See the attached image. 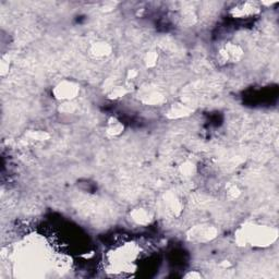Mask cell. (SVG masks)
I'll return each mask as SVG.
<instances>
[{
	"instance_id": "11",
	"label": "cell",
	"mask_w": 279,
	"mask_h": 279,
	"mask_svg": "<svg viewBox=\"0 0 279 279\" xmlns=\"http://www.w3.org/2000/svg\"><path fill=\"white\" fill-rule=\"evenodd\" d=\"M166 98L163 95L162 93H159L157 91H149L145 92L143 95H142V102H143L145 105L150 106H157L162 105L165 103Z\"/></svg>"
},
{
	"instance_id": "18",
	"label": "cell",
	"mask_w": 279,
	"mask_h": 279,
	"mask_svg": "<svg viewBox=\"0 0 279 279\" xmlns=\"http://www.w3.org/2000/svg\"><path fill=\"white\" fill-rule=\"evenodd\" d=\"M204 276H203L202 273H200L198 271H190L184 275V278L187 279H201Z\"/></svg>"
},
{
	"instance_id": "15",
	"label": "cell",
	"mask_w": 279,
	"mask_h": 279,
	"mask_svg": "<svg viewBox=\"0 0 279 279\" xmlns=\"http://www.w3.org/2000/svg\"><path fill=\"white\" fill-rule=\"evenodd\" d=\"M78 110H79V106L78 104L74 103V101L63 102L58 107V111L60 113H63V115H67V116H72Z\"/></svg>"
},
{
	"instance_id": "4",
	"label": "cell",
	"mask_w": 279,
	"mask_h": 279,
	"mask_svg": "<svg viewBox=\"0 0 279 279\" xmlns=\"http://www.w3.org/2000/svg\"><path fill=\"white\" fill-rule=\"evenodd\" d=\"M259 12V7L257 2H241L230 9V14L236 19H248L257 16Z\"/></svg>"
},
{
	"instance_id": "8",
	"label": "cell",
	"mask_w": 279,
	"mask_h": 279,
	"mask_svg": "<svg viewBox=\"0 0 279 279\" xmlns=\"http://www.w3.org/2000/svg\"><path fill=\"white\" fill-rule=\"evenodd\" d=\"M164 202L165 205H166L167 211L173 217L181 216L183 213V203L177 194H174L172 192L166 193V194L164 195Z\"/></svg>"
},
{
	"instance_id": "19",
	"label": "cell",
	"mask_w": 279,
	"mask_h": 279,
	"mask_svg": "<svg viewBox=\"0 0 279 279\" xmlns=\"http://www.w3.org/2000/svg\"><path fill=\"white\" fill-rule=\"evenodd\" d=\"M241 194V191H240V189L238 187H231L229 190H228V196L230 198H238L239 195Z\"/></svg>"
},
{
	"instance_id": "12",
	"label": "cell",
	"mask_w": 279,
	"mask_h": 279,
	"mask_svg": "<svg viewBox=\"0 0 279 279\" xmlns=\"http://www.w3.org/2000/svg\"><path fill=\"white\" fill-rule=\"evenodd\" d=\"M130 92L129 85H122V84H116L109 92L107 93V96L109 99L112 101H117V99H120L122 97H125L128 93Z\"/></svg>"
},
{
	"instance_id": "1",
	"label": "cell",
	"mask_w": 279,
	"mask_h": 279,
	"mask_svg": "<svg viewBox=\"0 0 279 279\" xmlns=\"http://www.w3.org/2000/svg\"><path fill=\"white\" fill-rule=\"evenodd\" d=\"M277 235V229L273 227L249 224L237 230L236 240L240 245L265 248L275 242Z\"/></svg>"
},
{
	"instance_id": "10",
	"label": "cell",
	"mask_w": 279,
	"mask_h": 279,
	"mask_svg": "<svg viewBox=\"0 0 279 279\" xmlns=\"http://www.w3.org/2000/svg\"><path fill=\"white\" fill-rule=\"evenodd\" d=\"M105 131L107 136H109V138H118L125 132V125L116 117H110L107 120Z\"/></svg>"
},
{
	"instance_id": "20",
	"label": "cell",
	"mask_w": 279,
	"mask_h": 279,
	"mask_svg": "<svg viewBox=\"0 0 279 279\" xmlns=\"http://www.w3.org/2000/svg\"><path fill=\"white\" fill-rule=\"evenodd\" d=\"M9 72V63H7V60L1 61V75L4 77Z\"/></svg>"
},
{
	"instance_id": "6",
	"label": "cell",
	"mask_w": 279,
	"mask_h": 279,
	"mask_svg": "<svg viewBox=\"0 0 279 279\" xmlns=\"http://www.w3.org/2000/svg\"><path fill=\"white\" fill-rule=\"evenodd\" d=\"M130 218L138 226H149L154 220V215L146 207L138 206L130 211Z\"/></svg>"
},
{
	"instance_id": "3",
	"label": "cell",
	"mask_w": 279,
	"mask_h": 279,
	"mask_svg": "<svg viewBox=\"0 0 279 279\" xmlns=\"http://www.w3.org/2000/svg\"><path fill=\"white\" fill-rule=\"evenodd\" d=\"M244 50L242 47L236 43H227V44L221 47L217 54V59L220 64H236L243 58Z\"/></svg>"
},
{
	"instance_id": "7",
	"label": "cell",
	"mask_w": 279,
	"mask_h": 279,
	"mask_svg": "<svg viewBox=\"0 0 279 279\" xmlns=\"http://www.w3.org/2000/svg\"><path fill=\"white\" fill-rule=\"evenodd\" d=\"M192 112H193V109L191 106H189L184 103L178 102L168 107L166 116L169 118V119L177 120V119H182V118L189 117Z\"/></svg>"
},
{
	"instance_id": "2",
	"label": "cell",
	"mask_w": 279,
	"mask_h": 279,
	"mask_svg": "<svg viewBox=\"0 0 279 279\" xmlns=\"http://www.w3.org/2000/svg\"><path fill=\"white\" fill-rule=\"evenodd\" d=\"M80 89H81V87H80V84L77 81L64 79L55 85L51 93H53L55 99L63 103L74 101L79 96Z\"/></svg>"
},
{
	"instance_id": "9",
	"label": "cell",
	"mask_w": 279,
	"mask_h": 279,
	"mask_svg": "<svg viewBox=\"0 0 279 279\" xmlns=\"http://www.w3.org/2000/svg\"><path fill=\"white\" fill-rule=\"evenodd\" d=\"M216 236H217L216 228L211 226L198 227V228L192 231V240H196L198 242H207V241L215 239Z\"/></svg>"
},
{
	"instance_id": "5",
	"label": "cell",
	"mask_w": 279,
	"mask_h": 279,
	"mask_svg": "<svg viewBox=\"0 0 279 279\" xmlns=\"http://www.w3.org/2000/svg\"><path fill=\"white\" fill-rule=\"evenodd\" d=\"M112 54V46L105 41L94 42L88 47V55L95 60L106 59Z\"/></svg>"
},
{
	"instance_id": "13",
	"label": "cell",
	"mask_w": 279,
	"mask_h": 279,
	"mask_svg": "<svg viewBox=\"0 0 279 279\" xmlns=\"http://www.w3.org/2000/svg\"><path fill=\"white\" fill-rule=\"evenodd\" d=\"M178 170L179 173L184 178H191L197 172V167L194 163L191 162V160H186V162H183L179 165Z\"/></svg>"
},
{
	"instance_id": "17",
	"label": "cell",
	"mask_w": 279,
	"mask_h": 279,
	"mask_svg": "<svg viewBox=\"0 0 279 279\" xmlns=\"http://www.w3.org/2000/svg\"><path fill=\"white\" fill-rule=\"evenodd\" d=\"M139 71L136 70V69H130V70H128V72H127V75H126V78H127V85H130L133 83L136 79L139 78Z\"/></svg>"
},
{
	"instance_id": "14",
	"label": "cell",
	"mask_w": 279,
	"mask_h": 279,
	"mask_svg": "<svg viewBox=\"0 0 279 279\" xmlns=\"http://www.w3.org/2000/svg\"><path fill=\"white\" fill-rule=\"evenodd\" d=\"M159 55L156 50H149L148 53L144 55L143 64L146 69H154L158 64Z\"/></svg>"
},
{
	"instance_id": "16",
	"label": "cell",
	"mask_w": 279,
	"mask_h": 279,
	"mask_svg": "<svg viewBox=\"0 0 279 279\" xmlns=\"http://www.w3.org/2000/svg\"><path fill=\"white\" fill-rule=\"evenodd\" d=\"M26 136L32 141L36 142H44L50 139V134L48 132L43 130H31L26 133Z\"/></svg>"
}]
</instances>
